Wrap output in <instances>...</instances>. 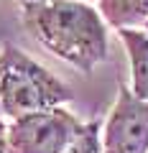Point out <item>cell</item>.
I'll use <instances>...</instances> for the list:
<instances>
[{
  "instance_id": "ba28073f",
  "label": "cell",
  "mask_w": 148,
  "mask_h": 153,
  "mask_svg": "<svg viewBox=\"0 0 148 153\" xmlns=\"http://www.w3.org/2000/svg\"><path fill=\"white\" fill-rule=\"evenodd\" d=\"M5 135H8V128L0 120V153H5Z\"/></svg>"
},
{
  "instance_id": "3957f363",
  "label": "cell",
  "mask_w": 148,
  "mask_h": 153,
  "mask_svg": "<svg viewBox=\"0 0 148 153\" xmlns=\"http://www.w3.org/2000/svg\"><path fill=\"white\" fill-rule=\"evenodd\" d=\"M82 123L61 107L16 117L8 125L5 153H66Z\"/></svg>"
},
{
  "instance_id": "7a4b0ae2",
  "label": "cell",
  "mask_w": 148,
  "mask_h": 153,
  "mask_svg": "<svg viewBox=\"0 0 148 153\" xmlns=\"http://www.w3.org/2000/svg\"><path fill=\"white\" fill-rule=\"evenodd\" d=\"M71 100V89L49 69L16 49L3 44L0 51V107L13 120L31 112H46Z\"/></svg>"
},
{
  "instance_id": "52a82bcc",
  "label": "cell",
  "mask_w": 148,
  "mask_h": 153,
  "mask_svg": "<svg viewBox=\"0 0 148 153\" xmlns=\"http://www.w3.org/2000/svg\"><path fill=\"white\" fill-rule=\"evenodd\" d=\"M66 153H102V143H100V123H84L79 135L74 138V143L69 146Z\"/></svg>"
},
{
  "instance_id": "8fae6325",
  "label": "cell",
  "mask_w": 148,
  "mask_h": 153,
  "mask_svg": "<svg viewBox=\"0 0 148 153\" xmlns=\"http://www.w3.org/2000/svg\"><path fill=\"white\" fill-rule=\"evenodd\" d=\"M0 115H3V107H0Z\"/></svg>"
},
{
  "instance_id": "277c9868",
  "label": "cell",
  "mask_w": 148,
  "mask_h": 153,
  "mask_svg": "<svg viewBox=\"0 0 148 153\" xmlns=\"http://www.w3.org/2000/svg\"><path fill=\"white\" fill-rule=\"evenodd\" d=\"M102 153H148V102L120 82L102 133Z\"/></svg>"
},
{
  "instance_id": "30bf717a",
  "label": "cell",
  "mask_w": 148,
  "mask_h": 153,
  "mask_svg": "<svg viewBox=\"0 0 148 153\" xmlns=\"http://www.w3.org/2000/svg\"><path fill=\"white\" fill-rule=\"evenodd\" d=\"M82 3H89V0H82Z\"/></svg>"
},
{
  "instance_id": "6da1fadb",
  "label": "cell",
  "mask_w": 148,
  "mask_h": 153,
  "mask_svg": "<svg viewBox=\"0 0 148 153\" xmlns=\"http://www.w3.org/2000/svg\"><path fill=\"white\" fill-rule=\"evenodd\" d=\"M21 21L33 41L84 74L107 56L105 18L82 0H26Z\"/></svg>"
},
{
  "instance_id": "8992f818",
  "label": "cell",
  "mask_w": 148,
  "mask_h": 153,
  "mask_svg": "<svg viewBox=\"0 0 148 153\" xmlns=\"http://www.w3.org/2000/svg\"><path fill=\"white\" fill-rule=\"evenodd\" d=\"M100 16L112 28H133L148 23V0H97Z\"/></svg>"
},
{
  "instance_id": "5b68a950",
  "label": "cell",
  "mask_w": 148,
  "mask_h": 153,
  "mask_svg": "<svg viewBox=\"0 0 148 153\" xmlns=\"http://www.w3.org/2000/svg\"><path fill=\"white\" fill-rule=\"evenodd\" d=\"M120 38L125 44L133 74V94L148 102V33L135 28H120Z\"/></svg>"
},
{
  "instance_id": "9c48e42d",
  "label": "cell",
  "mask_w": 148,
  "mask_h": 153,
  "mask_svg": "<svg viewBox=\"0 0 148 153\" xmlns=\"http://www.w3.org/2000/svg\"><path fill=\"white\" fill-rule=\"evenodd\" d=\"M146 33H148V23H146Z\"/></svg>"
}]
</instances>
